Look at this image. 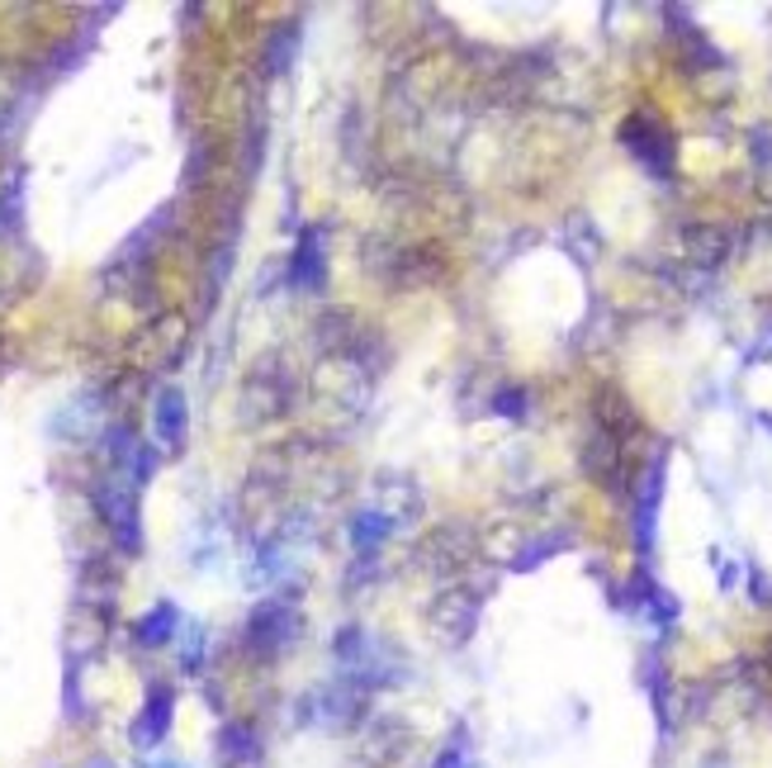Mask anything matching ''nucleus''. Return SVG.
Returning a JSON list of instances; mask_svg holds the SVG:
<instances>
[{
    "instance_id": "3",
    "label": "nucleus",
    "mask_w": 772,
    "mask_h": 768,
    "mask_svg": "<svg viewBox=\"0 0 772 768\" xmlns=\"http://www.w3.org/2000/svg\"><path fill=\"white\" fill-rule=\"evenodd\" d=\"M294 636H299V612H290V603H261L247 621V645L256 654H280Z\"/></svg>"
},
{
    "instance_id": "9",
    "label": "nucleus",
    "mask_w": 772,
    "mask_h": 768,
    "mask_svg": "<svg viewBox=\"0 0 772 768\" xmlns=\"http://www.w3.org/2000/svg\"><path fill=\"white\" fill-rule=\"evenodd\" d=\"M176 626H180L176 603H156L148 617H138L133 640H138L142 650H162V645H171V640H176Z\"/></svg>"
},
{
    "instance_id": "13",
    "label": "nucleus",
    "mask_w": 772,
    "mask_h": 768,
    "mask_svg": "<svg viewBox=\"0 0 772 768\" xmlns=\"http://www.w3.org/2000/svg\"><path fill=\"white\" fill-rule=\"evenodd\" d=\"M180 664H185V674H199V664H204V626H185Z\"/></svg>"
},
{
    "instance_id": "4",
    "label": "nucleus",
    "mask_w": 772,
    "mask_h": 768,
    "mask_svg": "<svg viewBox=\"0 0 772 768\" xmlns=\"http://www.w3.org/2000/svg\"><path fill=\"white\" fill-rule=\"evenodd\" d=\"M95 503H100V512H105L114 540H119L128 555H138L142 532H138V498H133V489H124V484H105V489H95Z\"/></svg>"
},
{
    "instance_id": "11",
    "label": "nucleus",
    "mask_w": 772,
    "mask_h": 768,
    "mask_svg": "<svg viewBox=\"0 0 772 768\" xmlns=\"http://www.w3.org/2000/svg\"><path fill=\"white\" fill-rule=\"evenodd\" d=\"M294 48H299V28L294 24L276 28V38H270V48H266V71H284V67H290Z\"/></svg>"
},
{
    "instance_id": "15",
    "label": "nucleus",
    "mask_w": 772,
    "mask_h": 768,
    "mask_svg": "<svg viewBox=\"0 0 772 768\" xmlns=\"http://www.w3.org/2000/svg\"><path fill=\"white\" fill-rule=\"evenodd\" d=\"M432 768H475V764H469V745H465V740H455V745H446L436 754Z\"/></svg>"
},
{
    "instance_id": "10",
    "label": "nucleus",
    "mask_w": 772,
    "mask_h": 768,
    "mask_svg": "<svg viewBox=\"0 0 772 768\" xmlns=\"http://www.w3.org/2000/svg\"><path fill=\"white\" fill-rule=\"evenodd\" d=\"M389 532H394V522L384 517V512H361V517L351 522V546H355V555H379V546L389 540Z\"/></svg>"
},
{
    "instance_id": "17",
    "label": "nucleus",
    "mask_w": 772,
    "mask_h": 768,
    "mask_svg": "<svg viewBox=\"0 0 772 768\" xmlns=\"http://www.w3.org/2000/svg\"><path fill=\"white\" fill-rule=\"evenodd\" d=\"M152 768H185V764H171V759H166V764H152Z\"/></svg>"
},
{
    "instance_id": "1",
    "label": "nucleus",
    "mask_w": 772,
    "mask_h": 768,
    "mask_svg": "<svg viewBox=\"0 0 772 768\" xmlns=\"http://www.w3.org/2000/svg\"><path fill=\"white\" fill-rule=\"evenodd\" d=\"M617 138H621V148L631 152L654 181H668V176H674L678 138H674V128H668V124L659 119V114H650V109L625 114L621 128H617Z\"/></svg>"
},
{
    "instance_id": "12",
    "label": "nucleus",
    "mask_w": 772,
    "mask_h": 768,
    "mask_svg": "<svg viewBox=\"0 0 772 768\" xmlns=\"http://www.w3.org/2000/svg\"><path fill=\"white\" fill-rule=\"evenodd\" d=\"M569 546V532H554V536H540V540H531L517 560H512V569H536V565H546L550 560V550H564Z\"/></svg>"
},
{
    "instance_id": "14",
    "label": "nucleus",
    "mask_w": 772,
    "mask_h": 768,
    "mask_svg": "<svg viewBox=\"0 0 772 768\" xmlns=\"http://www.w3.org/2000/svg\"><path fill=\"white\" fill-rule=\"evenodd\" d=\"M526 398H531L526 389H503L493 398V412H503V418H526Z\"/></svg>"
},
{
    "instance_id": "7",
    "label": "nucleus",
    "mask_w": 772,
    "mask_h": 768,
    "mask_svg": "<svg viewBox=\"0 0 772 768\" xmlns=\"http://www.w3.org/2000/svg\"><path fill=\"white\" fill-rule=\"evenodd\" d=\"M152 418H156V441L162 446H185V427H190V408H185V394L180 389H166L156 394V408H152Z\"/></svg>"
},
{
    "instance_id": "5",
    "label": "nucleus",
    "mask_w": 772,
    "mask_h": 768,
    "mask_svg": "<svg viewBox=\"0 0 772 768\" xmlns=\"http://www.w3.org/2000/svg\"><path fill=\"white\" fill-rule=\"evenodd\" d=\"M171 721H176V688L166 683H152L148 688V702H142L138 721H133V745L138 749H156L162 740L171 735Z\"/></svg>"
},
{
    "instance_id": "2",
    "label": "nucleus",
    "mask_w": 772,
    "mask_h": 768,
    "mask_svg": "<svg viewBox=\"0 0 772 768\" xmlns=\"http://www.w3.org/2000/svg\"><path fill=\"white\" fill-rule=\"evenodd\" d=\"M664 469H668V455L659 451L654 461L640 469L635 489H631V526H635V550L650 555L654 550V536H659V503H664Z\"/></svg>"
},
{
    "instance_id": "6",
    "label": "nucleus",
    "mask_w": 772,
    "mask_h": 768,
    "mask_svg": "<svg viewBox=\"0 0 772 768\" xmlns=\"http://www.w3.org/2000/svg\"><path fill=\"white\" fill-rule=\"evenodd\" d=\"M327 237H323V228H304V237H299V247L290 252V284L294 290H304V294H313L318 284L327 280Z\"/></svg>"
},
{
    "instance_id": "8",
    "label": "nucleus",
    "mask_w": 772,
    "mask_h": 768,
    "mask_svg": "<svg viewBox=\"0 0 772 768\" xmlns=\"http://www.w3.org/2000/svg\"><path fill=\"white\" fill-rule=\"evenodd\" d=\"M256 759H261V735H256L247 721H227L219 731V764L242 768V764H256Z\"/></svg>"
},
{
    "instance_id": "16",
    "label": "nucleus",
    "mask_w": 772,
    "mask_h": 768,
    "mask_svg": "<svg viewBox=\"0 0 772 768\" xmlns=\"http://www.w3.org/2000/svg\"><path fill=\"white\" fill-rule=\"evenodd\" d=\"M91 768H114V764L109 759H91Z\"/></svg>"
}]
</instances>
